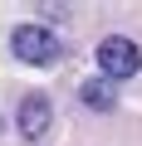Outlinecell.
<instances>
[{
    "instance_id": "1",
    "label": "cell",
    "mask_w": 142,
    "mask_h": 146,
    "mask_svg": "<svg viewBox=\"0 0 142 146\" xmlns=\"http://www.w3.org/2000/svg\"><path fill=\"white\" fill-rule=\"evenodd\" d=\"M98 68H103V78H132V73L142 68V49L122 34H108L98 44Z\"/></svg>"
},
{
    "instance_id": "2",
    "label": "cell",
    "mask_w": 142,
    "mask_h": 146,
    "mask_svg": "<svg viewBox=\"0 0 142 146\" xmlns=\"http://www.w3.org/2000/svg\"><path fill=\"white\" fill-rule=\"evenodd\" d=\"M10 44H15V54H20L25 63H54V58H59V39H54V29H44V25H15Z\"/></svg>"
},
{
    "instance_id": "3",
    "label": "cell",
    "mask_w": 142,
    "mask_h": 146,
    "mask_svg": "<svg viewBox=\"0 0 142 146\" xmlns=\"http://www.w3.org/2000/svg\"><path fill=\"white\" fill-rule=\"evenodd\" d=\"M49 122H54V112H49V98L30 93V98L20 102V131H25V136H44V131H49Z\"/></svg>"
},
{
    "instance_id": "4",
    "label": "cell",
    "mask_w": 142,
    "mask_h": 146,
    "mask_svg": "<svg viewBox=\"0 0 142 146\" xmlns=\"http://www.w3.org/2000/svg\"><path fill=\"white\" fill-rule=\"evenodd\" d=\"M83 102H88V107H98V112H108V107H113V83L88 78V83H83Z\"/></svg>"
}]
</instances>
